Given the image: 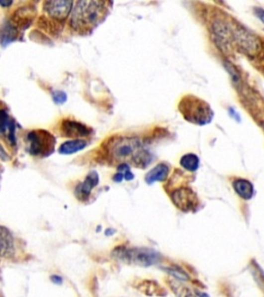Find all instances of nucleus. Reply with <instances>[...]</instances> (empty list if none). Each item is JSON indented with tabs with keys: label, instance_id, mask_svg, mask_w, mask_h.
Returning <instances> with one entry per match:
<instances>
[{
	"label": "nucleus",
	"instance_id": "obj_7",
	"mask_svg": "<svg viewBox=\"0 0 264 297\" xmlns=\"http://www.w3.org/2000/svg\"><path fill=\"white\" fill-rule=\"evenodd\" d=\"M174 203L184 211L191 210L193 207L197 205V196L191 189L182 188L176 190L173 195Z\"/></svg>",
	"mask_w": 264,
	"mask_h": 297
},
{
	"label": "nucleus",
	"instance_id": "obj_17",
	"mask_svg": "<svg viewBox=\"0 0 264 297\" xmlns=\"http://www.w3.org/2000/svg\"><path fill=\"white\" fill-rule=\"evenodd\" d=\"M166 271H168L169 274H171L176 279L182 280V281L189 280V276L186 273L179 271V270H176V268H166Z\"/></svg>",
	"mask_w": 264,
	"mask_h": 297
},
{
	"label": "nucleus",
	"instance_id": "obj_5",
	"mask_svg": "<svg viewBox=\"0 0 264 297\" xmlns=\"http://www.w3.org/2000/svg\"><path fill=\"white\" fill-rule=\"evenodd\" d=\"M115 255L124 262L142 266H150L159 261L158 254L146 248H118L115 250Z\"/></svg>",
	"mask_w": 264,
	"mask_h": 297
},
{
	"label": "nucleus",
	"instance_id": "obj_11",
	"mask_svg": "<svg viewBox=\"0 0 264 297\" xmlns=\"http://www.w3.org/2000/svg\"><path fill=\"white\" fill-rule=\"evenodd\" d=\"M0 135H2L11 145H15L13 123L5 110H0Z\"/></svg>",
	"mask_w": 264,
	"mask_h": 297
},
{
	"label": "nucleus",
	"instance_id": "obj_1",
	"mask_svg": "<svg viewBox=\"0 0 264 297\" xmlns=\"http://www.w3.org/2000/svg\"><path fill=\"white\" fill-rule=\"evenodd\" d=\"M107 156L121 164L133 163L136 166H147L151 162L149 153L144 149L140 138L134 136H115L106 141Z\"/></svg>",
	"mask_w": 264,
	"mask_h": 297
},
{
	"label": "nucleus",
	"instance_id": "obj_16",
	"mask_svg": "<svg viewBox=\"0 0 264 297\" xmlns=\"http://www.w3.org/2000/svg\"><path fill=\"white\" fill-rule=\"evenodd\" d=\"M169 285L172 287V290L176 293V295L177 297H195L193 295V293L190 291V289L183 286L182 284H180V283H178L175 280L170 281Z\"/></svg>",
	"mask_w": 264,
	"mask_h": 297
},
{
	"label": "nucleus",
	"instance_id": "obj_15",
	"mask_svg": "<svg viewBox=\"0 0 264 297\" xmlns=\"http://www.w3.org/2000/svg\"><path fill=\"white\" fill-rule=\"evenodd\" d=\"M179 164L188 172H195L199 167V158L195 154H186L180 158Z\"/></svg>",
	"mask_w": 264,
	"mask_h": 297
},
{
	"label": "nucleus",
	"instance_id": "obj_19",
	"mask_svg": "<svg viewBox=\"0 0 264 297\" xmlns=\"http://www.w3.org/2000/svg\"><path fill=\"white\" fill-rule=\"evenodd\" d=\"M51 280L53 283H55V284H62V281H63L62 278L58 276H52Z\"/></svg>",
	"mask_w": 264,
	"mask_h": 297
},
{
	"label": "nucleus",
	"instance_id": "obj_6",
	"mask_svg": "<svg viewBox=\"0 0 264 297\" xmlns=\"http://www.w3.org/2000/svg\"><path fill=\"white\" fill-rule=\"evenodd\" d=\"M73 5V1H47L44 2V10L49 18L61 22L67 18Z\"/></svg>",
	"mask_w": 264,
	"mask_h": 297
},
{
	"label": "nucleus",
	"instance_id": "obj_18",
	"mask_svg": "<svg viewBox=\"0 0 264 297\" xmlns=\"http://www.w3.org/2000/svg\"><path fill=\"white\" fill-rule=\"evenodd\" d=\"M53 97H54V100L56 101L57 103H63V102H65L66 101V98H67L66 94L64 92H62V91L55 92L53 94Z\"/></svg>",
	"mask_w": 264,
	"mask_h": 297
},
{
	"label": "nucleus",
	"instance_id": "obj_2",
	"mask_svg": "<svg viewBox=\"0 0 264 297\" xmlns=\"http://www.w3.org/2000/svg\"><path fill=\"white\" fill-rule=\"evenodd\" d=\"M106 2L100 1L77 2L71 17V26L74 30L81 33L92 31L106 15Z\"/></svg>",
	"mask_w": 264,
	"mask_h": 297
},
{
	"label": "nucleus",
	"instance_id": "obj_14",
	"mask_svg": "<svg viewBox=\"0 0 264 297\" xmlns=\"http://www.w3.org/2000/svg\"><path fill=\"white\" fill-rule=\"evenodd\" d=\"M88 146V141L85 139H74L63 143L59 148V153L63 155H69L77 153Z\"/></svg>",
	"mask_w": 264,
	"mask_h": 297
},
{
	"label": "nucleus",
	"instance_id": "obj_9",
	"mask_svg": "<svg viewBox=\"0 0 264 297\" xmlns=\"http://www.w3.org/2000/svg\"><path fill=\"white\" fill-rule=\"evenodd\" d=\"M98 183H99L98 174H97L96 172L89 173V175L86 177L84 182L80 183L77 186L76 191H75L76 196L79 198L80 200L88 199L92 189L98 185Z\"/></svg>",
	"mask_w": 264,
	"mask_h": 297
},
{
	"label": "nucleus",
	"instance_id": "obj_8",
	"mask_svg": "<svg viewBox=\"0 0 264 297\" xmlns=\"http://www.w3.org/2000/svg\"><path fill=\"white\" fill-rule=\"evenodd\" d=\"M60 130L66 137H87L92 133V129L85 124L68 119L62 121Z\"/></svg>",
	"mask_w": 264,
	"mask_h": 297
},
{
	"label": "nucleus",
	"instance_id": "obj_12",
	"mask_svg": "<svg viewBox=\"0 0 264 297\" xmlns=\"http://www.w3.org/2000/svg\"><path fill=\"white\" fill-rule=\"evenodd\" d=\"M232 185L235 192L245 200L251 199L252 196L254 195V187L251 182H249L248 180L236 179L232 183Z\"/></svg>",
	"mask_w": 264,
	"mask_h": 297
},
{
	"label": "nucleus",
	"instance_id": "obj_13",
	"mask_svg": "<svg viewBox=\"0 0 264 297\" xmlns=\"http://www.w3.org/2000/svg\"><path fill=\"white\" fill-rule=\"evenodd\" d=\"M170 173V167L168 164L160 163L152 168L149 174L146 176V181L148 184H152L154 182H163L165 181Z\"/></svg>",
	"mask_w": 264,
	"mask_h": 297
},
{
	"label": "nucleus",
	"instance_id": "obj_20",
	"mask_svg": "<svg viewBox=\"0 0 264 297\" xmlns=\"http://www.w3.org/2000/svg\"><path fill=\"white\" fill-rule=\"evenodd\" d=\"M123 179H124V178H123V174H121V173H118V174L114 177V180H115L116 182H121Z\"/></svg>",
	"mask_w": 264,
	"mask_h": 297
},
{
	"label": "nucleus",
	"instance_id": "obj_3",
	"mask_svg": "<svg viewBox=\"0 0 264 297\" xmlns=\"http://www.w3.org/2000/svg\"><path fill=\"white\" fill-rule=\"evenodd\" d=\"M178 109L185 120L195 125H206L214 118V111L208 103L193 95L180 99Z\"/></svg>",
	"mask_w": 264,
	"mask_h": 297
},
{
	"label": "nucleus",
	"instance_id": "obj_4",
	"mask_svg": "<svg viewBox=\"0 0 264 297\" xmlns=\"http://www.w3.org/2000/svg\"><path fill=\"white\" fill-rule=\"evenodd\" d=\"M27 149L30 155L35 157L45 158L54 152L56 140L55 137L46 130H32L26 135Z\"/></svg>",
	"mask_w": 264,
	"mask_h": 297
},
{
	"label": "nucleus",
	"instance_id": "obj_10",
	"mask_svg": "<svg viewBox=\"0 0 264 297\" xmlns=\"http://www.w3.org/2000/svg\"><path fill=\"white\" fill-rule=\"evenodd\" d=\"M15 240L11 232L3 226H0V257H12L15 255Z\"/></svg>",
	"mask_w": 264,
	"mask_h": 297
},
{
	"label": "nucleus",
	"instance_id": "obj_21",
	"mask_svg": "<svg viewBox=\"0 0 264 297\" xmlns=\"http://www.w3.org/2000/svg\"><path fill=\"white\" fill-rule=\"evenodd\" d=\"M246 38H247V37H243V38H242V40H245ZM248 41H251V40H250V39H249ZM248 41H245V44H246L247 46H248ZM243 42H244V41H242V44H243ZM247 46H246V47H247Z\"/></svg>",
	"mask_w": 264,
	"mask_h": 297
}]
</instances>
